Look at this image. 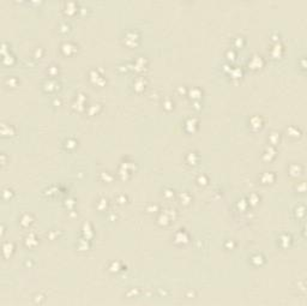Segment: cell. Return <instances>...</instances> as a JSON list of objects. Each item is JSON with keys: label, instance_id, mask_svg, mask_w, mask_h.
<instances>
[{"label": "cell", "instance_id": "3", "mask_svg": "<svg viewBox=\"0 0 307 306\" xmlns=\"http://www.w3.org/2000/svg\"><path fill=\"white\" fill-rule=\"evenodd\" d=\"M5 84L7 85V86H10V84H11V86H16V84H17V79L14 78V77H7L6 79H5Z\"/></svg>", "mask_w": 307, "mask_h": 306}, {"label": "cell", "instance_id": "2", "mask_svg": "<svg viewBox=\"0 0 307 306\" xmlns=\"http://www.w3.org/2000/svg\"><path fill=\"white\" fill-rule=\"evenodd\" d=\"M12 252L13 251V244L12 243H5L4 245H2V254L5 256V257H9V253L7 252Z\"/></svg>", "mask_w": 307, "mask_h": 306}, {"label": "cell", "instance_id": "1", "mask_svg": "<svg viewBox=\"0 0 307 306\" xmlns=\"http://www.w3.org/2000/svg\"><path fill=\"white\" fill-rule=\"evenodd\" d=\"M32 222V217H31V215L30 214H23L22 216H21V219H19V223L23 226V227H28L30 226Z\"/></svg>", "mask_w": 307, "mask_h": 306}]
</instances>
